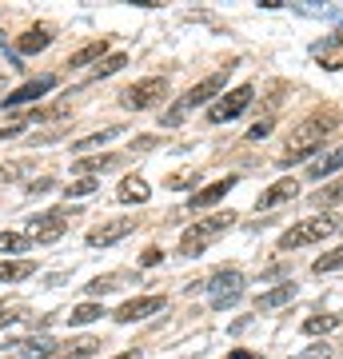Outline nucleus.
<instances>
[{
  "label": "nucleus",
  "instance_id": "1",
  "mask_svg": "<svg viewBox=\"0 0 343 359\" xmlns=\"http://www.w3.org/2000/svg\"><path fill=\"white\" fill-rule=\"evenodd\" d=\"M228 72H231V68H220V72H212V76H203L196 88H188V92H184V100L164 116V124H180L184 112H191V108H200V104H208V100H216L220 92H224V84H228Z\"/></svg>",
  "mask_w": 343,
  "mask_h": 359
},
{
  "label": "nucleus",
  "instance_id": "2",
  "mask_svg": "<svg viewBox=\"0 0 343 359\" xmlns=\"http://www.w3.org/2000/svg\"><path fill=\"white\" fill-rule=\"evenodd\" d=\"M231 224H236V212H216V216L212 219H203V224H196V228H188L184 231V240H180V252H184V256H200L203 248L212 244V240H220V236H224V228H231Z\"/></svg>",
  "mask_w": 343,
  "mask_h": 359
},
{
  "label": "nucleus",
  "instance_id": "3",
  "mask_svg": "<svg viewBox=\"0 0 343 359\" xmlns=\"http://www.w3.org/2000/svg\"><path fill=\"white\" fill-rule=\"evenodd\" d=\"M323 136H328V124L323 120H307V124H300V128L288 136V148H283V164H292V160H307V156L316 152L319 144H323Z\"/></svg>",
  "mask_w": 343,
  "mask_h": 359
},
{
  "label": "nucleus",
  "instance_id": "4",
  "mask_svg": "<svg viewBox=\"0 0 343 359\" xmlns=\"http://www.w3.org/2000/svg\"><path fill=\"white\" fill-rule=\"evenodd\" d=\"M164 96H168V80L164 76H144L120 96V104H124L128 112H148V108H156Z\"/></svg>",
  "mask_w": 343,
  "mask_h": 359
},
{
  "label": "nucleus",
  "instance_id": "5",
  "mask_svg": "<svg viewBox=\"0 0 343 359\" xmlns=\"http://www.w3.org/2000/svg\"><path fill=\"white\" fill-rule=\"evenodd\" d=\"M335 231V219L331 216H311L304 219V224H295V228H288L280 236V248L283 252H292V248H307V244H316V240H323V236H331Z\"/></svg>",
  "mask_w": 343,
  "mask_h": 359
},
{
  "label": "nucleus",
  "instance_id": "6",
  "mask_svg": "<svg viewBox=\"0 0 343 359\" xmlns=\"http://www.w3.org/2000/svg\"><path fill=\"white\" fill-rule=\"evenodd\" d=\"M208 292H212V308H231L243 295V271L240 268H220L212 280H208Z\"/></svg>",
  "mask_w": 343,
  "mask_h": 359
},
{
  "label": "nucleus",
  "instance_id": "7",
  "mask_svg": "<svg viewBox=\"0 0 343 359\" xmlns=\"http://www.w3.org/2000/svg\"><path fill=\"white\" fill-rule=\"evenodd\" d=\"M252 96H255L252 84H240V88H231L228 96H220V100L208 108V120H212V124H228V120H236L240 112H248Z\"/></svg>",
  "mask_w": 343,
  "mask_h": 359
},
{
  "label": "nucleus",
  "instance_id": "8",
  "mask_svg": "<svg viewBox=\"0 0 343 359\" xmlns=\"http://www.w3.org/2000/svg\"><path fill=\"white\" fill-rule=\"evenodd\" d=\"M64 208H52V212H40V216L28 219V228H32V240H40V244H52V240H60L64 236Z\"/></svg>",
  "mask_w": 343,
  "mask_h": 359
},
{
  "label": "nucleus",
  "instance_id": "9",
  "mask_svg": "<svg viewBox=\"0 0 343 359\" xmlns=\"http://www.w3.org/2000/svg\"><path fill=\"white\" fill-rule=\"evenodd\" d=\"M164 308V295H140V299H128L116 308V323H136V320H148L156 311Z\"/></svg>",
  "mask_w": 343,
  "mask_h": 359
},
{
  "label": "nucleus",
  "instance_id": "10",
  "mask_svg": "<svg viewBox=\"0 0 343 359\" xmlns=\"http://www.w3.org/2000/svg\"><path fill=\"white\" fill-rule=\"evenodd\" d=\"M56 88V76H36V80H25L20 88H13L8 96H4V108H20V104H28V100H40L44 92H52Z\"/></svg>",
  "mask_w": 343,
  "mask_h": 359
},
{
  "label": "nucleus",
  "instance_id": "11",
  "mask_svg": "<svg viewBox=\"0 0 343 359\" xmlns=\"http://www.w3.org/2000/svg\"><path fill=\"white\" fill-rule=\"evenodd\" d=\"M292 196H300V184H295V176H283V180H276L260 200H255V212H271V208L288 204Z\"/></svg>",
  "mask_w": 343,
  "mask_h": 359
},
{
  "label": "nucleus",
  "instance_id": "12",
  "mask_svg": "<svg viewBox=\"0 0 343 359\" xmlns=\"http://www.w3.org/2000/svg\"><path fill=\"white\" fill-rule=\"evenodd\" d=\"M311 52H316V60L328 68V72H339V68H343V32H331V36H323Z\"/></svg>",
  "mask_w": 343,
  "mask_h": 359
},
{
  "label": "nucleus",
  "instance_id": "13",
  "mask_svg": "<svg viewBox=\"0 0 343 359\" xmlns=\"http://www.w3.org/2000/svg\"><path fill=\"white\" fill-rule=\"evenodd\" d=\"M231 188H236V176H224V180H216V184L200 188V192L188 200V208H191V212H200V208H212V204H220V200H224Z\"/></svg>",
  "mask_w": 343,
  "mask_h": 359
},
{
  "label": "nucleus",
  "instance_id": "14",
  "mask_svg": "<svg viewBox=\"0 0 343 359\" xmlns=\"http://www.w3.org/2000/svg\"><path fill=\"white\" fill-rule=\"evenodd\" d=\"M132 219H112V224H104V228H96V231H88V244L92 248H108V244H120L124 236H132Z\"/></svg>",
  "mask_w": 343,
  "mask_h": 359
},
{
  "label": "nucleus",
  "instance_id": "15",
  "mask_svg": "<svg viewBox=\"0 0 343 359\" xmlns=\"http://www.w3.org/2000/svg\"><path fill=\"white\" fill-rule=\"evenodd\" d=\"M92 351H100V339L96 335H84V339H72V344H60L52 351V359H84Z\"/></svg>",
  "mask_w": 343,
  "mask_h": 359
},
{
  "label": "nucleus",
  "instance_id": "16",
  "mask_svg": "<svg viewBox=\"0 0 343 359\" xmlns=\"http://www.w3.org/2000/svg\"><path fill=\"white\" fill-rule=\"evenodd\" d=\"M116 200H120V204H148V180L144 176H124Z\"/></svg>",
  "mask_w": 343,
  "mask_h": 359
},
{
  "label": "nucleus",
  "instance_id": "17",
  "mask_svg": "<svg viewBox=\"0 0 343 359\" xmlns=\"http://www.w3.org/2000/svg\"><path fill=\"white\" fill-rule=\"evenodd\" d=\"M292 299H295V283H280V287H271V292L255 295V308H260V311H271V308L292 304Z\"/></svg>",
  "mask_w": 343,
  "mask_h": 359
},
{
  "label": "nucleus",
  "instance_id": "18",
  "mask_svg": "<svg viewBox=\"0 0 343 359\" xmlns=\"http://www.w3.org/2000/svg\"><path fill=\"white\" fill-rule=\"evenodd\" d=\"M108 52V40H92V44H84L80 52H72V60H68V68H88V65H100V56Z\"/></svg>",
  "mask_w": 343,
  "mask_h": 359
},
{
  "label": "nucleus",
  "instance_id": "19",
  "mask_svg": "<svg viewBox=\"0 0 343 359\" xmlns=\"http://www.w3.org/2000/svg\"><path fill=\"white\" fill-rule=\"evenodd\" d=\"M335 172H343V144L335 148V152H328L319 164H311L307 168V176L311 180H323V176H335Z\"/></svg>",
  "mask_w": 343,
  "mask_h": 359
},
{
  "label": "nucleus",
  "instance_id": "20",
  "mask_svg": "<svg viewBox=\"0 0 343 359\" xmlns=\"http://www.w3.org/2000/svg\"><path fill=\"white\" fill-rule=\"evenodd\" d=\"M52 44V36H48V28H28L25 36L16 40V48L25 52V56H32V52H44Z\"/></svg>",
  "mask_w": 343,
  "mask_h": 359
},
{
  "label": "nucleus",
  "instance_id": "21",
  "mask_svg": "<svg viewBox=\"0 0 343 359\" xmlns=\"http://www.w3.org/2000/svg\"><path fill=\"white\" fill-rule=\"evenodd\" d=\"M32 271H36V264H32V259H4V264H0V280L16 283V280H28Z\"/></svg>",
  "mask_w": 343,
  "mask_h": 359
},
{
  "label": "nucleus",
  "instance_id": "22",
  "mask_svg": "<svg viewBox=\"0 0 343 359\" xmlns=\"http://www.w3.org/2000/svg\"><path fill=\"white\" fill-rule=\"evenodd\" d=\"M32 248V236L28 231H0V252H8V256H20Z\"/></svg>",
  "mask_w": 343,
  "mask_h": 359
},
{
  "label": "nucleus",
  "instance_id": "23",
  "mask_svg": "<svg viewBox=\"0 0 343 359\" xmlns=\"http://www.w3.org/2000/svg\"><path fill=\"white\" fill-rule=\"evenodd\" d=\"M120 160L116 156H96V160H80V164H72V172L76 176H96V172H108V168H116Z\"/></svg>",
  "mask_w": 343,
  "mask_h": 359
},
{
  "label": "nucleus",
  "instance_id": "24",
  "mask_svg": "<svg viewBox=\"0 0 343 359\" xmlns=\"http://www.w3.org/2000/svg\"><path fill=\"white\" fill-rule=\"evenodd\" d=\"M339 327V316H307L304 320V332L307 335H328Z\"/></svg>",
  "mask_w": 343,
  "mask_h": 359
},
{
  "label": "nucleus",
  "instance_id": "25",
  "mask_svg": "<svg viewBox=\"0 0 343 359\" xmlns=\"http://www.w3.org/2000/svg\"><path fill=\"white\" fill-rule=\"evenodd\" d=\"M339 200H343V180H335V184H328V188H319V196H311L316 208H335Z\"/></svg>",
  "mask_w": 343,
  "mask_h": 359
},
{
  "label": "nucleus",
  "instance_id": "26",
  "mask_svg": "<svg viewBox=\"0 0 343 359\" xmlns=\"http://www.w3.org/2000/svg\"><path fill=\"white\" fill-rule=\"evenodd\" d=\"M120 128H104V132H92V136H84V140L72 144V152H92V148H100V144H108Z\"/></svg>",
  "mask_w": 343,
  "mask_h": 359
},
{
  "label": "nucleus",
  "instance_id": "27",
  "mask_svg": "<svg viewBox=\"0 0 343 359\" xmlns=\"http://www.w3.org/2000/svg\"><path fill=\"white\" fill-rule=\"evenodd\" d=\"M124 65H128L124 52H112V56H104L100 65H96V72H92V76H96V80H100V76H116V72H120Z\"/></svg>",
  "mask_w": 343,
  "mask_h": 359
},
{
  "label": "nucleus",
  "instance_id": "28",
  "mask_svg": "<svg viewBox=\"0 0 343 359\" xmlns=\"http://www.w3.org/2000/svg\"><path fill=\"white\" fill-rule=\"evenodd\" d=\"M104 316L100 304H80V308H72V316H68V323H96Z\"/></svg>",
  "mask_w": 343,
  "mask_h": 359
},
{
  "label": "nucleus",
  "instance_id": "29",
  "mask_svg": "<svg viewBox=\"0 0 343 359\" xmlns=\"http://www.w3.org/2000/svg\"><path fill=\"white\" fill-rule=\"evenodd\" d=\"M339 268H343V248H335V252H328L323 259H316V264H311V271H316V276H328V271H339Z\"/></svg>",
  "mask_w": 343,
  "mask_h": 359
},
{
  "label": "nucleus",
  "instance_id": "30",
  "mask_svg": "<svg viewBox=\"0 0 343 359\" xmlns=\"http://www.w3.org/2000/svg\"><path fill=\"white\" fill-rule=\"evenodd\" d=\"M68 112V100H60V104H48V108H32L28 112V120L36 124V120H56V116H64Z\"/></svg>",
  "mask_w": 343,
  "mask_h": 359
},
{
  "label": "nucleus",
  "instance_id": "31",
  "mask_svg": "<svg viewBox=\"0 0 343 359\" xmlns=\"http://www.w3.org/2000/svg\"><path fill=\"white\" fill-rule=\"evenodd\" d=\"M96 188H100V180H96V176H80L76 184H68V192H64V196H92Z\"/></svg>",
  "mask_w": 343,
  "mask_h": 359
},
{
  "label": "nucleus",
  "instance_id": "32",
  "mask_svg": "<svg viewBox=\"0 0 343 359\" xmlns=\"http://www.w3.org/2000/svg\"><path fill=\"white\" fill-rule=\"evenodd\" d=\"M295 359H331V347L328 344H316V347H307V351H300Z\"/></svg>",
  "mask_w": 343,
  "mask_h": 359
},
{
  "label": "nucleus",
  "instance_id": "33",
  "mask_svg": "<svg viewBox=\"0 0 343 359\" xmlns=\"http://www.w3.org/2000/svg\"><path fill=\"white\" fill-rule=\"evenodd\" d=\"M267 132H271V120H260V124H252V128H248V140H264Z\"/></svg>",
  "mask_w": 343,
  "mask_h": 359
},
{
  "label": "nucleus",
  "instance_id": "34",
  "mask_svg": "<svg viewBox=\"0 0 343 359\" xmlns=\"http://www.w3.org/2000/svg\"><path fill=\"white\" fill-rule=\"evenodd\" d=\"M52 184H56L52 176H40V180H32V184H28V196H36V192H48Z\"/></svg>",
  "mask_w": 343,
  "mask_h": 359
},
{
  "label": "nucleus",
  "instance_id": "35",
  "mask_svg": "<svg viewBox=\"0 0 343 359\" xmlns=\"http://www.w3.org/2000/svg\"><path fill=\"white\" fill-rule=\"evenodd\" d=\"M160 259H164V252H160V248H148V252L140 256V264H144V268H156Z\"/></svg>",
  "mask_w": 343,
  "mask_h": 359
},
{
  "label": "nucleus",
  "instance_id": "36",
  "mask_svg": "<svg viewBox=\"0 0 343 359\" xmlns=\"http://www.w3.org/2000/svg\"><path fill=\"white\" fill-rule=\"evenodd\" d=\"M108 287H112V276H108V280H92V283H88V292H96V295L108 292Z\"/></svg>",
  "mask_w": 343,
  "mask_h": 359
},
{
  "label": "nucleus",
  "instance_id": "37",
  "mask_svg": "<svg viewBox=\"0 0 343 359\" xmlns=\"http://www.w3.org/2000/svg\"><path fill=\"white\" fill-rule=\"evenodd\" d=\"M228 359H255V351H243V347H236V351H231Z\"/></svg>",
  "mask_w": 343,
  "mask_h": 359
},
{
  "label": "nucleus",
  "instance_id": "38",
  "mask_svg": "<svg viewBox=\"0 0 343 359\" xmlns=\"http://www.w3.org/2000/svg\"><path fill=\"white\" fill-rule=\"evenodd\" d=\"M13 320H20V311H8V316H0V327H4V323H13Z\"/></svg>",
  "mask_w": 343,
  "mask_h": 359
},
{
  "label": "nucleus",
  "instance_id": "39",
  "mask_svg": "<svg viewBox=\"0 0 343 359\" xmlns=\"http://www.w3.org/2000/svg\"><path fill=\"white\" fill-rule=\"evenodd\" d=\"M0 180H13V168H0Z\"/></svg>",
  "mask_w": 343,
  "mask_h": 359
},
{
  "label": "nucleus",
  "instance_id": "40",
  "mask_svg": "<svg viewBox=\"0 0 343 359\" xmlns=\"http://www.w3.org/2000/svg\"><path fill=\"white\" fill-rule=\"evenodd\" d=\"M112 359H140L136 351H124V355H112Z\"/></svg>",
  "mask_w": 343,
  "mask_h": 359
},
{
  "label": "nucleus",
  "instance_id": "41",
  "mask_svg": "<svg viewBox=\"0 0 343 359\" xmlns=\"http://www.w3.org/2000/svg\"><path fill=\"white\" fill-rule=\"evenodd\" d=\"M0 308H4V299H0Z\"/></svg>",
  "mask_w": 343,
  "mask_h": 359
}]
</instances>
